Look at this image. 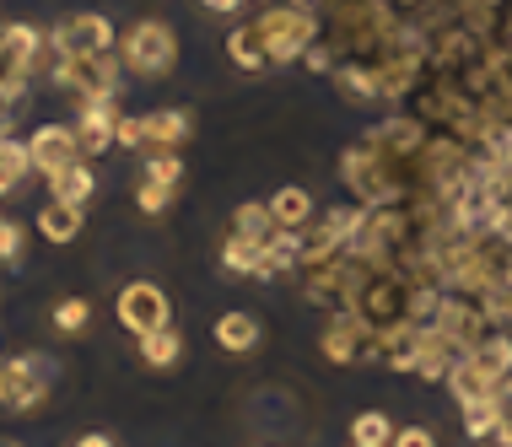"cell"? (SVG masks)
Here are the masks:
<instances>
[{
  "instance_id": "cell-4",
  "label": "cell",
  "mask_w": 512,
  "mask_h": 447,
  "mask_svg": "<svg viewBox=\"0 0 512 447\" xmlns=\"http://www.w3.org/2000/svg\"><path fill=\"white\" fill-rule=\"evenodd\" d=\"M54 388V361L44 351H22L11 361H0V410L11 415H33Z\"/></svg>"
},
{
  "instance_id": "cell-44",
  "label": "cell",
  "mask_w": 512,
  "mask_h": 447,
  "mask_svg": "<svg viewBox=\"0 0 512 447\" xmlns=\"http://www.w3.org/2000/svg\"><path fill=\"white\" fill-rule=\"evenodd\" d=\"M17 119H22V114H11V108H0V141H6L11 130H17Z\"/></svg>"
},
{
  "instance_id": "cell-45",
  "label": "cell",
  "mask_w": 512,
  "mask_h": 447,
  "mask_svg": "<svg viewBox=\"0 0 512 447\" xmlns=\"http://www.w3.org/2000/svg\"><path fill=\"white\" fill-rule=\"evenodd\" d=\"M0 38H6V22H0Z\"/></svg>"
},
{
  "instance_id": "cell-10",
  "label": "cell",
  "mask_w": 512,
  "mask_h": 447,
  "mask_svg": "<svg viewBox=\"0 0 512 447\" xmlns=\"http://www.w3.org/2000/svg\"><path fill=\"white\" fill-rule=\"evenodd\" d=\"M49 33H54V44H60L65 54H108L119 44L114 22H108L103 11H71V17L54 22Z\"/></svg>"
},
{
  "instance_id": "cell-15",
  "label": "cell",
  "mask_w": 512,
  "mask_h": 447,
  "mask_svg": "<svg viewBox=\"0 0 512 447\" xmlns=\"http://www.w3.org/2000/svg\"><path fill=\"white\" fill-rule=\"evenodd\" d=\"M216 259H221V270H227V275H243V281H275L270 259H265V243H248V237H238V232L221 237Z\"/></svg>"
},
{
  "instance_id": "cell-9",
  "label": "cell",
  "mask_w": 512,
  "mask_h": 447,
  "mask_svg": "<svg viewBox=\"0 0 512 447\" xmlns=\"http://www.w3.org/2000/svg\"><path fill=\"white\" fill-rule=\"evenodd\" d=\"M432 329H442L453 345H459V356L469 351V345H480L486 334L496 329L491 318H486V307H480L475 297H459V291H442V307H437V324Z\"/></svg>"
},
{
  "instance_id": "cell-20",
  "label": "cell",
  "mask_w": 512,
  "mask_h": 447,
  "mask_svg": "<svg viewBox=\"0 0 512 447\" xmlns=\"http://www.w3.org/2000/svg\"><path fill=\"white\" fill-rule=\"evenodd\" d=\"M415 351H421V324H389L378 334V356L389 361V372H410L415 377Z\"/></svg>"
},
{
  "instance_id": "cell-6",
  "label": "cell",
  "mask_w": 512,
  "mask_h": 447,
  "mask_svg": "<svg viewBox=\"0 0 512 447\" xmlns=\"http://www.w3.org/2000/svg\"><path fill=\"white\" fill-rule=\"evenodd\" d=\"M119 76H124V65L114 49L108 54H65V71L54 81V92H71L76 103L81 97H119Z\"/></svg>"
},
{
  "instance_id": "cell-11",
  "label": "cell",
  "mask_w": 512,
  "mask_h": 447,
  "mask_svg": "<svg viewBox=\"0 0 512 447\" xmlns=\"http://www.w3.org/2000/svg\"><path fill=\"white\" fill-rule=\"evenodd\" d=\"M27 157H33V173L54 178L60 167L81 162V141H76V124H38L27 135Z\"/></svg>"
},
{
  "instance_id": "cell-27",
  "label": "cell",
  "mask_w": 512,
  "mask_h": 447,
  "mask_svg": "<svg viewBox=\"0 0 512 447\" xmlns=\"http://www.w3.org/2000/svg\"><path fill=\"white\" fill-rule=\"evenodd\" d=\"M227 54H232V65H238V71H248V76H259V71L270 65L254 22H238V27H232V33H227Z\"/></svg>"
},
{
  "instance_id": "cell-1",
  "label": "cell",
  "mask_w": 512,
  "mask_h": 447,
  "mask_svg": "<svg viewBox=\"0 0 512 447\" xmlns=\"http://www.w3.org/2000/svg\"><path fill=\"white\" fill-rule=\"evenodd\" d=\"M254 27L270 65H297L308 54V44H318V11L302 6V0H270L254 17Z\"/></svg>"
},
{
  "instance_id": "cell-42",
  "label": "cell",
  "mask_w": 512,
  "mask_h": 447,
  "mask_svg": "<svg viewBox=\"0 0 512 447\" xmlns=\"http://www.w3.org/2000/svg\"><path fill=\"white\" fill-rule=\"evenodd\" d=\"M200 6H205V11H216V17H232V11L243 6V0H200Z\"/></svg>"
},
{
  "instance_id": "cell-34",
  "label": "cell",
  "mask_w": 512,
  "mask_h": 447,
  "mask_svg": "<svg viewBox=\"0 0 512 447\" xmlns=\"http://www.w3.org/2000/svg\"><path fill=\"white\" fill-rule=\"evenodd\" d=\"M141 178H151V184H168V189H178V184H184V157H178V151H146V167H141Z\"/></svg>"
},
{
  "instance_id": "cell-38",
  "label": "cell",
  "mask_w": 512,
  "mask_h": 447,
  "mask_svg": "<svg viewBox=\"0 0 512 447\" xmlns=\"http://www.w3.org/2000/svg\"><path fill=\"white\" fill-rule=\"evenodd\" d=\"M114 146H124V151H146V114H119V124H114Z\"/></svg>"
},
{
  "instance_id": "cell-22",
  "label": "cell",
  "mask_w": 512,
  "mask_h": 447,
  "mask_svg": "<svg viewBox=\"0 0 512 447\" xmlns=\"http://www.w3.org/2000/svg\"><path fill=\"white\" fill-rule=\"evenodd\" d=\"M329 81H335V92H340L351 108L378 103V81H372V65H367V60H340L335 71H329Z\"/></svg>"
},
{
  "instance_id": "cell-30",
  "label": "cell",
  "mask_w": 512,
  "mask_h": 447,
  "mask_svg": "<svg viewBox=\"0 0 512 447\" xmlns=\"http://www.w3.org/2000/svg\"><path fill=\"white\" fill-rule=\"evenodd\" d=\"M442 383H448V394L459 399V404H475V399H491V388L496 383H486V377H480L475 367H469V356H459L448 367V377H442Z\"/></svg>"
},
{
  "instance_id": "cell-3",
  "label": "cell",
  "mask_w": 512,
  "mask_h": 447,
  "mask_svg": "<svg viewBox=\"0 0 512 447\" xmlns=\"http://www.w3.org/2000/svg\"><path fill=\"white\" fill-rule=\"evenodd\" d=\"M119 65L130 76H141V81H162V76H173V65H178V33L162 17H141V22H130L119 33Z\"/></svg>"
},
{
  "instance_id": "cell-23",
  "label": "cell",
  "mask_w": 512,
  "mask_h": 447,
  "mask_svg": "<svg viewBox=\"0 0 512 447\" xmlns=\"http://www.w3.org/2000/svg\"><path fill=\"white\" fill-rule=\"evenodd\" d=\"M33 227H38V237H44V243H76L81 237V227H87V216L76 211V205H60V200H49L44 211L33 216Z\"/></svg>"
},
{
  "instance_id": "cell-19",
  "label": "cell",
  "mask_w": 512,
  "mask_h": 447,
  "mask_svg": "<svg viewBox=\"0 0 512 447\" xmlns=\"http://www.w3.org/2000/svg\"><path fill=\"white\" fill-rule=\"evenodd\" d=\"M453 361H459V345H453L442 329H421V351H415V377H421V383H442Z\"/></svg>"
},
{
  "instance_id": "cell-37",
  "label": "cell",
  "mask_w": 512,
  "mask_h": 447,
  "mask_svg": "<svg viewBox=\"0 0 512 447\" xmlns=\"http://www.w3.org/2000/svg\"><path fill=\"white\" fill-rule=\"evenodd\" d=\"M491 404H496V442L512 447V377H502L491 388Z\"/></svg>"
},
{
  "instance_id": "cell-29",
  "label": "cell",
  "mask_w": 512,
  "mask_h": 447,
  "mask_svg": "<svg viewBox=\"0 0 512 447\" xmlns=\"http://www.w3.org/2000/svg\"><path fill=\"white\" fill-rule=\"evenodd\" d=\"M141 361H146V367H157V372L178 367V361H184V334H178L173 324L141 334Z\"/></svg>"
},
{
  "instance_id": "cell-7",
  "label": "cell",
  "mask_w": 512,
  "mask_h": 447,
  "mask_svg": "<svg viewBox=\"0 0 512 447\" xmlns=\"http://www.w3.org/2000/svg\"><path fill=\"white\" fill-rule=\"evenodd\" d=\"M114 318H119V329H130L135 340H141V334L173 324V302L157 281H130V286H119V297H114Z\"/></svg>"
},
{
  "instance_id": "cell-43",
  "label": "cell",
  "mask_w": 512,
  "mask_h": 447,
  "mask_svg": "<svg viewBox=\"0 0 512 447\" xmlns=\"http://www.w3.org/2000/svg\"><path fill=\"white\" fill-rule=\"evenodd\" d=\"M71 447H114V437H103V431H87V437H76Z\"/></svg>"
},
{
  "instance_id": "cell-14",
  "label": "cell",
  "mask_w": 512,
  "mask_h": 447,
  "mask_svg": "<svg viewBox=\"0 0 512 447\" xmlns=\"http://www.w3.org/2000/svg\"><path fill=\"white\" fill-rule=\"evenodd\" d=\"M211 340L227 356H248V351H259V345H265V324H259L254 313H243V307H232V313H221L216 324H211Z\"/></svg>"
},
{
  "instance_id": "cell-39",
  "label": "cell",
  "mask_w": 512,
  "mask_h": 447,
  "mask_svg": "<svg viewBox=\"0 0 512 447\" xmlns=\"http://www.w3.org/2000/svg\"><path fill=\"white\" fill-rule=\"evenodd\" d=\"M22 259V227L11 216H0V264H17Z\"/></svg>"
},
{
  "instance_id": "cell-41",
  "label": "cell",
  "mask_w": 512,
  "mask_h": 447,
  "mask_svg": "<svg viewBox=\"0 0 512 447\" xmlns=\"http://www.w3.org/2000/svg\"><path fill=\"white\" fill-rule=\"evenodd\" d=\"M389 447H437V431L432 426H399Z\"/></svg>"
},
{
  "instance_id": "cell-35",
  "label": "cell",
  "mask_w": 512,
  "mask_h": 447,
  "mask_svg": "<svg viewBox=\"0 0 512 447\" xmlns=\"http://www.w3.org/2000/svg\"><path fill=\"white\" fill-rule=\"evenodd\" d=\"M459 415H464V437H469V442H486V437H496V404H491V399L459 404Z\"/></svg>"
},
{
  "instance_id": "cell-24",
  "label": "cell",
  "mask_w": 512,
  "mask_h": 447,
  "mask_svg": "<svg viewBox=\"0 0 512 447\" xmlns=\"http://www.w3.org/2000/svg\"><path fill=\"white\" fill-rule=\"evenodd\" d=\"M44 44V33H38L33 22H6V38H0V71L22 76V65L33 60V49ZM27 81V76H22Z\"/></svg>"
},
{
  "instance_id": "cell-16",
  "label": "cell",
  "mask_w": 512,
  "mask_h": 447,
  "mask_svg": "<svg viewBox=\"0 0 512 447\" xmlns=\"http://www.w3.org/2000/svg\"><path fill=\"white\" fill-rule=\"evenodd\" d=\"M469 367H475L486 383H502V377H512V329H491L480 345H469Z\"/></svg>"
},
{
  "instance_id": "cell-25",
  "label": "cell",
  "mask_w": 512,
  "mask_h": 447,
  "mask_svg": "<svg viewBox=\"0 0 512 447\" xmlns=\"http://www.w3.org/2000/svg\"><path fill=\"white\" fill-rule=\"evenodd\" d=\"M340 248H345V243L335 237V227H329V221H324V211H318V216L308 221V227L297 232V254H302V270H308V264H324V259H335Z\"/></svg>"
},
{
  "instance_id": "cell-31",
  "label": "cell",
  "mask_w": 512,
  "mask_h": 447,
  "mask_svg": "<svg viewBox=\"0 0 512 447\" xmlns=\"http://www.w3.org/2000/svg\"><path fill=\"white\" fill-rule=\"evenodd\" d=\"M394 431L399 426H389V415H383V410H362L351 421V447H389Z\"/></svg>"
},
{
  "instance_id": "cell-26",
  "label": "cell",
  "mask_w": 512,
  "mask_h": 447,
  "mask_svg": "<svg viewBox=\"0 0 512 447\" xmlns=\"http://www.w3.org/2000/svg\"><path fill=\"white\" fill-rule=\"evenodd\" d=\"M27 173H33V157H27V141H17V135H6L0 141V200H11L22 184H27Z\"/></svg>"
},
{
  "instance_id": "cell-13",
  "label": "cell",
  "mask_w": 512,
  "mask_h": 447,
  "mask_svg": "<svg viewBox=\"0 0 512 447\" xmlns=\"http://www.w3.org/2000/svg\"><path fill=\"white\" fill-rule=\"evenodd\" d=\"M426 124L415 119V114H389V119H378L372 130H362V141L372 151H383V157H415V151L426 146Z\"/></svg>"
},
{
  "instance_id": "cell-36",
  "label": "cell",
  "mask_w": 512,
  "mask_h": 447,
  "mask_svg": "<svg viewBox=\"0 0 512 447\" xmlns=\"http://www.w3.org/2000/svg\"><path fill=\"white\" fill-rule=\"evenodd\" d=\"M173 200H178V189H168V184H151V178H141V184H135V205H141L146 216L173 211Z\"/></svg>"
},
{
  "instance_id": "cell-33",
  "label": "cell",
  "mask_w": 512,
  "mask_h": 447,
  "mask_svg": "<svg viewBox=\"0 0 512 447\" xmlns=\"http://www.w3.org/2000/svg\"><path fill=\"white\" fill-rule=\"evenodd\" d=\"M54 329L60 334H87L92 329V302L87 297H60L54 302Z\"/></svg>"
},
{
  "instance_id": "cell-18",
  "label": "cell",
  "mask_w": 512,
  "mask_h": 447,
  "mask_svg": "<svg viewBox=\"0 0 512 447\" xmlns=\"http://www.w3.org/2000/svg\"><path fill=\"white\" fill-rule=\"evenodd\" d=\"M92 194H98V173L87 167V157L71 162V167H60V173L49 178V200L76 205V211H87V205H92Z\"/></svg>"
},
{
  "instance_id": "cell-2",
  "label": "cell",
  "mask_w": 512,
  "mask_h": 447,
  "mask_svg": "<svg viewBox=\"0 0 512 447\" xmlns=\"http://www.w3.org/2000/svg\"><path fill=\"white\" fill-rule=\"evenodd\" d=\"M372 270H378L372 259H362L356 248H340L335 259L297 270V291H302V302L324 307V313H340V307H351V297L362 291V281H367Z\"/></svg>"
},
{
  "instance_id": "cell-5",
  "label": "cell",
  "mask_w": 512,
  "mask_h": 447,
  "mask_svg": "<svg viewBox=\"0 0 512 447\" xmlns=\"http://www.w3.org/2000/svg\"><path fill=\"white\" fill-rule=\"evenodd\" d=\"M410 291L415 286L399 270H372L362 281V291L351 297V313L362 318L372 334H383L389 324H405V318H410Z\"/></svg>"
},
{
  "instance_id": "cell-12",
  "label": "cell",
  "mask_w": 512,
  "mask_h": 447,
  "mask_svg": "<svg viewBox=\"0 0 512 447\" xmlns=\"http://www.w3.org/2000/svg\"><path fill=\"white\" fill-rule=\"evenodd\" d=\"M114 124H119V97H81L76 103V141L81 157H103L114 146Z\"/></svg>"
},
{
  "instance_id": "cell-40",
  "label": "cell",
  "mask_w": 512,
  "mask_h": 447,
  "mask_svg": "<svg viewBox=\"0 0 512 447\" xmlns=\"http://www.w3.org/2000/svg\"><path fill=\"white\" fill-rule=\"evenodd\" d=\"M302 65H308V71H318V76H329L340 65V54L324 44V38H318V44H308V54H302Z\"/></svg>"
},
{
  "instance_id": "cell-17",
  "label": "cell",
  "mask_w": 512,
  "mask_h": 447,
  "mask_svg": "<svg viewBox=\"0 0 512 447\" xmlns=\"http://www.w3.org/2000/svg\"><path fill=\"white\" fill-rule=\"evenodd\" d=\"M189 135H195L189 108H157V114H146V151H178Z\"/></svg>"
},
{
  "instance_id": "cell-8",
  "label": "cell",
  "mask_w": 512,
  "mask_h": 447,
  "mask_svg": "<svg viewBox=\"0 0 512 447\" xmlns=\"http://www.w3.org/2000/svg\"><path fill=\"white\" fill-rule=\"evenodd\" d=\"M318 351H324L329 367H356V361L378 356V334H372L351 307H340V313H329L324 334H318Z\"/></svg>"
},
{
  "instance_id": "cell-28",
  "label": "cell",
  "mask_w": 512,
  "mask_h": 447,
  "mask_svg": "<svg viewBox=\"0 0 512 447\" xmlns=\"http://www.w3.org/2000/svg\"><path fill=\"white\" fill-rule=\"evenodd\" d=\"M227 232L248 237V243H270L281 227H275V216H270V200H243L238 211H232V227Z\"/></svg>"
},
{
  "instance_id": "cell-21",
  "label": "cell",
  "mask_w": 512,
  "mask_h": 447,
  "mask_svg": "<svg viewBox=\"0 0 512 447\" xmlns=\"http://www.w3.org/2000/svg\"><path fill=\"white\" fill-rule=\"evenodd\" d=\"M270 216H275V227H281V232H302L318 216V205H313V194L302 184H286V189L270 194Z\"/></svg>"
},
{
  "instance_id": "cell-32",
  "label": "cell",
  "mask_w": 512,
  "mask_h": 447,
  "mask_svg": "<svg viewBox=\"0 0 512 447\" xmlns=\"http://www.w3.org/2000/svg\"><path fill=\"white\" fill-rule=\"evenodd\" d=\"M324 221H329V227H335V237H340V243L345 248H351L356 243V237H362V227H367V205H329V211H324Z\"/></svg>"
}]
</instances>
